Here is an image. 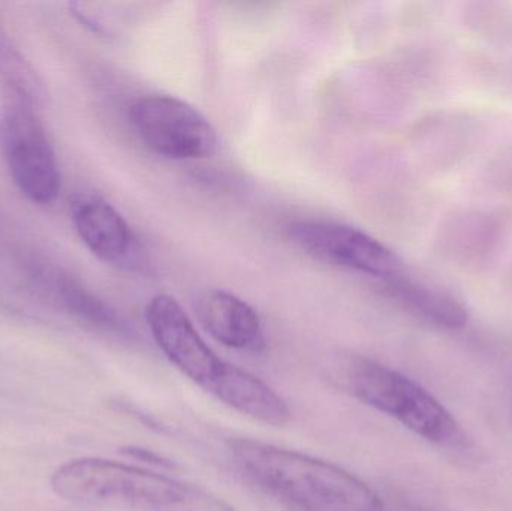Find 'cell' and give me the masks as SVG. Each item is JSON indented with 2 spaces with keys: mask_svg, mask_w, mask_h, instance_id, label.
<instances>
[{
  "mask_svg": "<svg viewBox=\"0 0 512 511\" xmlns=\"http://www.w3.org/2000/svg\"><path fill=\"white\" fill-rule=\"evenodd\" d=\"M129 456L132 458L138 459V461L149 462V464L153 465H161V467H170V462L167 459L162 458V456L156 455V453L149 452V450L144 449H128L126 450Z\"/></svg>",
  "mask_w": 512,
  "mask_h": 511,
  "instance_id": "13",
  "label": "cell"
},
{
  "mask_svg": "<svg viewBox=\"0 0 512 511\" xmlns=\"http://www.w3.org/2000/svg\"><path fill=\"white\" fill-rule=\"evenodd\" d=\"M0 74L6 80V87L20 90L35 104L44 98L41 81L38 80L33 69L24 62L20 53L12 47L2 30H0Z\"/></svg>",
  "mask_w": 512,
  "mask_h": 511,
  "instance_id": "12",
  "label": "cell"
},
{
  "mask_svg": "<svg viewBox=\"0 0 512 511\" xmlns=\"http://www.w3.org/2000/svg\"><path fill=\"white\" fill-rule=\"evenodd\" d=\"M74 225L86 248L107 263H123L134 248L131 227L107 201L89 198L75 206Z\"/></svg>",
  "mask_w": 512,
  "mask_h": 511,
  "instance_id": "9",
  "label": "cell"
},
{
  "mask_svg": "<svg viewBox=\"0 0 512 511\" xmlns=\"http://www.w3.org/2000/svg\"><path fill=\"white\" fill-rule=\"evenodd\" d=\"M198 320L207 333L234 350L258 351L264 347V327L254 308L228 291L207 290L195 303Z\"/></svg>",
  "mask_w": 512,
  "mask_h": 511,
  "instance_id": "8",
  "label": "cell"
},
{
  "mask_svg": "<svg viewBox=\"0 0 512 511\" xmlns=\"http://www.w3.org/2000/svg\"><path fill=\"white\" fill-rule=\"evenodd\" d=\"M146 318L159 350L204 392L264 425L283 426L291 420L285 399L251 372L219 357L174 297H153Z\"/></svg>",
  "mask_w": 512,
  "mask_h": 511,
  "instance_id": "1",
  "label": "cell"
},
{
  "mask_svg": "<svg viewBox=\"0 0 512 511\" xmlns=\"http://www.w3.org/2000/svg\"><path fill=\"white\" fill-rule=\"evenodd\" d=\"M397 296L415 314L445 329H462L468 323V312L448 294L433 288L396 282Z\"/></svg>",
  "mask_w": 512,
  "mask_h": 511,
  "instance_id": "11",
  "label": "cell"
},
{
  "mask_svg": "<svg viewBox=\"0 0 512 511\" xmlns=\"http://www.w3.org/2000/svg\"><path fill=\"white\" fill-rule=\"evenodd\" d=\"M129 117L141 143L164 158L203 159L218 149V134L209 119L174 96H144L132 105Z\"/></svg>",
  "mask_w": 512,
  "mask_h": 511,
  "instance_id": "6",
  "label": "cell"
},
{
  "mask_svg": "<svg viewBox=\"0 0 512 511\" xmlns=\"http://www.w3.org/2000/svg\"><path fill=\"white\" fill-rule=\"evenodd\" d=\"M228 452L246 480L289 510L388 511L367 483L331 462L251 438H234Z\"/></svg>",
  "mask_w": 512,
  "mask_h": 511,
  "instance_id": "2",
  "label": "cell"
},
{
  "mask_svg": "<svg viewBox=\"0 0 512 511\" xmlns=\"http://www.w3.org/2000/svg\"><path fill=\"white\" fill-rule=\"evenodd\" d=\"M54 494L78 506L123 511H236L219 495L146 468L101 458L66 462L51 477Z\"/></svg>",
  "mask_w": 512,
  "mask_h": 511,
  "instance_id": "3",
  "label": "cell"
},
{
  "mask_svg": "<svg viewBox=\"0 0 512 511\" xmlns=\"http://www.w3.org/2000/svg\"><path fill=\"white\" fill-rule=\"evenodd\" d=\"M292 242L310 257L366 273L376 278H396L400 260L381 242L348 225L324 221H303L292 225Z\"/></svg>",
  "mask_w": 512,
  "mask_h": 511,
  "instance_id": "7",
  "label": "cell"
},
{
  "mask_svg": "<svg viewBox=\"0 0 512 511\" xmlns=\"http://www.w3.org/2000/svg\"><path fill=\"white\" fill-rule=\"evenodd\" d=\"M3 140L9 173L21 194L38 204H50L60 192V171L35 102L20 90L6 87Z\"/></svg>",
  "mask_w": 512,
  "mask_h": 511,
  "instance_id": "5",
  "label": "cell"
},
{
  "mask_svg": "<svg viewBox=\"0 0 512 511\" xmlns=\"http://www.w3.org/2000/svg\"><path fill=\"white\" fill-rule=\"evenodd\" d=\"M346 377L358 401L397 420L418 437L441 446L462 443V429L450 411L406 375L373 360L357 359Z\"/></svg>",
  "mask_w": 512,
  "mask_h": 511,
  "instance_id": "4",
  "label": "cell"
},
{
  "mask_svg": "<svg viewBox=\"0 0 512 511\" xmlns=\"http://www.w3.org/2000/svg\"><path fill=\"white\" fill-rule=\"evenodd\" d=\"M53 299L66 314L90 329L123 339L134 336L122 315L71 279L53 282Z\"/></svg>",
  "mask_w": 512,
  "mask_h": 511,
  "instance_id": "10",
  "label": "cell"
}]
</instances>
